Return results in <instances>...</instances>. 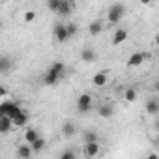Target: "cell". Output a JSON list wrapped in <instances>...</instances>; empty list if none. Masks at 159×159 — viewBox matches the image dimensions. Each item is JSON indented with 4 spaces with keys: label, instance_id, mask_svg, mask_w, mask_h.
<instances>
[{
    "label": "cell",
    "instance_id": "obj_1",
    "mask_svg": "<svg viewBox=\"0 0 159 159\" xmlns=\"http://www.w3.org/2000/svg\"><path fill=\"white\" fill-rule=\"evenodd\" d=\"M64 69H66L64 62H52L49 66L45 77H43V84L45 86H56L60 83V79L64 77Z\"/></svg>",
    "mask_w": 159,
    "mask_h": 159
},
{
    "label": "cell",
    "instance_id": "obj_2",
    "mask_svg": "<svg viewBox=\"0 0 159 159\" xmlns=\"http://www.w3.org/2000/svg\"><path fill=\"white\" fill-rule=\"evenodd\" d=\"M23 111H25V109H23L17 101H11V99H4L2 103H0V116L6 114V116L15 118V116H19Z\"/></svg>",
    "mask_w": 159,
    "mask_h": 159
},
{
    "label": "cell",
    "instance_id": "obj_3",
    "mask_svg": "<svg viewBox=\"0 0 159 159\" xmlns=\"http://www.w3.org/2000/svg\"><path fill=\"white\" fill-rule=\"evenodd\" d=\"M125 15V6L124 4H112L107 11V23L109 25H118Z\"/></svg>",
    "mask_w": 159,
    "mask_h": 159
},
{
    "label": "cell",
    "instance_id": "obj_4",
    "mask_svg": "<svg viewBox=\"0 0 159 159\" xmlns=\"http://www.w3.org/2000/svg\"><path fill=\"white\" fill-rule=\"evenodd\" d=\"M77 111L81 114H86L92 111V96L90 94H81L77 98Z\"/></svg>",
    "mask_w": 159,
    "mask_h": 159
},
{
    "label": "cell",
    "instance_id": "obj_5",
    "mask_svg": "<svg viewBox=\"0 0 159 159\" xmlns=\"http://www.w3.org/2000/svg\"><path fill=\"white\" fill-rule=\"evenodd\" d=\"M146 58H150V52H144V51L133 52V54L127 58L125 66H127V67H139V66H142V64L146 62Z\"/></svg>",
    "mask_w": 159,
    "mask_h": 159
},
{
    "label": "cell",
    "instance_id": "obj_6",
    "mask_svg": "<svg viewBox=\"0 0 159 159\" xmlns=\"http://www.w3.org/2000/svg\"><path fill=\"white\" fill-rule=\"evenodd\" d=\"M52 36H54L56 43H66V41L71 38V36H69V32H67V25H62V23H58V25L54 26Z\"/></svg>",
    "mask_w": 159,
    "mask_h": 159
},
{
    "label": "cell",
    "instance_id": "obj_7",
    "mask_svg": "<svg viewBox=\"0 0 159 159\" xmlns=\"http://www.w3.org/2000/svg\"><path fill=\"white\" fill-rule=\"evenodd\" d=\"M99 152H101V148H99V142H84V148H83V155L84 157H98L99 155Z\"/></svg>",
    "mask_w": 159,
    "mask_h": 159
},
{
    "label": "cell",
    "instance_id": "obj_8",
    "mask_svg": "<svg viewBox=\"0 0 159 159\" xmlns=\"http://www.w3.org/2000/svg\"><path fill=\"white\" fill-rule=\"evenodd\" d=\"M75 10V0H62V2H60V8H58V15L60 17H67L71 11Z\"/></svg>",
    "mask_w": 159,
    "mask_h": 159
},
{
    "label": "cell",
    "instance_id": "obj_9",
    "mask_svg": "<svg viewBox=\"0 0 159 159\" xmlns=\"http://www.w3.org/2000/svg\"><path fill=\"white\" fill-rule=\"evenodd\" d=\"M13 127H15V124H13V118L11 116H6V114L0 116V133H2V135L10 133Z\"/></svg>",
    "mask_w": 159,
    "mask_h": 159
},
{
    "label": "cell",
    "instance_id": "obj_10",
    "mask_svg": "<svg viewBox=\"0 0 159 159\" xmlns=\"http://www.w3.org/2000/svg\"><path fill=\"white\" fill-rule=\"evenodd\" d=\"M15 155L19 157V159H30L32 155H34V150H32V144H21L19 148H17V152H15Z\"/></svg>",
    "mask_w": 159,
    "mask_h": 159
},
{
    "label": "cell",
    "instance_id": "obj_11",
    "mask_svg": "<svg viewBox=\"0 0 159 159\" xmlns=\"http://www.w3.org/2000/svg\"><path fill=\"white\" fill-rule=\"evenodd\" d=\"M107 83H109V75H107L105 71H98V73L92 77V84L98 86V88H103Z\"/></svg>",
    "mask_w": 159,
    "mask_h": 159
},
{
    "label": "cell",
    "instance_id": "obj_12",
    "mask_svg": "<svg viewBox=\"0 0 159 159\" xmlns=\"http://www.w3.org/2000/svg\"><path fill=\"white\" fill-rule=\"evenodd\" d=\"M81 60H83V62H86V64L96 62V51H94L92 47H84V49L81 51Z\"/></svg>",
    "mask_w": 159,
    "mask_h": 159
},
{
    "label": "cell",
    "instance_id": "obj_13",
    "mask_svg": "<svg viewBox=\"0 0 159 159\" xmlns=\"http://www.w3.org/2000/svg\"><path fill=\"white\" fill-rule=\"evenodd\" d=\"M103 32V21H92L90 25H88V34L90 36H99Z\"/></svg>",
    "mask_w": 159,
    "mask_h": 159
},
{
    "label": "cell",
    "instance_id": "obj_14",
    "mask_svg": "<svg viewBox=\"0 0 159 159\" xmlns=\"http://www.w3.org/2000/svg\"><path fill=\"white\" fill-rule=\"evenodd\" d=\"M127 30L125 28H118L116 32H114V36H112V45H120V43H124L125 39H127Z\"/></svg>",
    "mask_w": 159,
    "mask_h": 159
},
{
    "label": "cell",
    "instance_id": "obj_15",
    "mask_svg": "<svg viewBox=\"0 0 159 159\" xmlns=\"http://www.w3.org/2000/svg\"><path fill=\"white\" fill-rule=\"evenodd\" d=\"M75 133H77V125H75L73 122H64V124H62V135H64V137L71 139Z\"/></svg>",
    "mask_w": 159,
    "mask_h": 159
},
{
    "label": "cell",
    "instance_id": "obj_16",
    "mask_svg": "<svg viewBox=\"0 0 159 159\" xmlns=\"http://www.w3.org/2000/svg\"><path fill=\"white\" fill-rule=\"evenodd\" d=\"M146 112L150 116H157L159 114V99H148L146 101Z\"/></svg>",
    "mask_w": 159,
    "mask_h": 159
},
{
    "label": "cell",
    "instance_id": "obj_17",
    "mask_svg": "<svg viewBox=\"0 0 159 159\" xmlns=\"http://www.w3.org/2000/svg\"><path fill=\"white\" fill-rule=\"evenodd\" d=\"M98 114H99L101 118H111V116L114 114V107H112L111 103H103V105L98 109Z\"/></svg>",
    "mask_w": 159,
    "mask_h": 159
},
{
    "label": "cell",
    "instance_id": "obj_18",
    "mask_svg": "<svg viewBox=\"0 0 159 159\" xmlns=\"http://www.w3.org/2000/svg\"><path fill=\"white\" fill-rule=\"evenodd\" d=\"M10 69H11V58H10L8 54H4L2 58H0V73H2V75H8Z\"/></svg>",
    "mask_w": 159,
    "mask_h": 159
},
{
    "label": "cell",
    "instance_id": "obj_19",
    "mask_svg": "<svg viewBox=\"0 0 159 159\" xmlns=\"http://www.w3.org/2000/svg\"><path fill=\"white\" fill-rule=\"evenodd\" d=\"M28 118H30V114H28L26 111H23L19 116H15V118H13V124H15V127H26V124H28Z\"/></svg>",
    "mask_w": 159,
    "mask_h": 159
},
{
    "label": "cell",
    "instance_id": "obj_20",
    "mask_svg": "<svg viewBox=\"0 0 159 159\" xmlns=\"http://www.w3.org/2000/svg\"><path fill=\"white\" fill-rule=\"evenodd\" d=\"M38 137H39V133H38V129H36V127H26V129H25V142L32 144Z\"/></svg>",
    "mask_w": 159,
    "mask_h": 159
},
{
    "label": "cell",
    "instance_id": "obj_21",
    "mask_svg": "<svg viewBox=\"0 0 159 159\" xmlns=\"http://www.w3.org/2000/svg\"><path fill=\"white\" fill-rule=\"evenodd\" d=\"M45 144H47V140H45L43 137H38V139L32 142V150H34V153H39V152H43Z\"/></svg>",
    "mask_w": 159,
    "mask_h": 159
},
{
    "label": "cell",
    "instance_id": "obj_22",
    "mask_svg": "<svg viewBox=\"0 0 159 159\" xmlns=\"http://www.w3.org/2000/svg\"><path fill=\"white\" fill-rule=\"evenodd\" d=\"M137 90L133 88V86H129V88H125V92H124V99L127 101V103H133L135 99H137Z\"/></svg>",
    "mask_w": 159,
    "mask_h": 159
},
{
    "label": "cell",
    "instance_id": "obj_23",
    "mask_svg": "<svg viewBox=\"0 0 159 159\" xmlns=\"http://www.w3.org/2000/svg\"><path fill=\"white\" fill-rule=\"evenodd\" d=\"M83 139H84V142H98V133L88 129V131L83 133Z\"/></svg>",
    "mask_w": 159,
    "mask_h": 159
},
{
    "label": "cell",
    "instance_id": "obj_24",
    "mask_svg": "<svg viewBox=\"0 0 159 159\" xmlns=\"http://www.w3.org/2000/svg\"><path fill=\"white\" fill-rule=\"evenodd\" d=\"M23 21H25L26 25H32V23L36 21V11H34V10H28V11H25V15H23Z\"/></svg>",
    "mask_w": 159,
    "mask_h": 159
},
{
    "label": "cell",
    "instance_id": "obj_25",
    "mask_svg": "<svg viewBox=\"0 0 159 159\" xmlns=\"http://www.w3.org/2000/svg\"><path fill=\"white\" fill-rule=\"evenodd\" d=\"M60 2H62V0H49V2H47V8H49L52 13H56L58 8H60Z\"/></svg>",
    "mask_w": 159,
    "mask_h": 159
},
{
    "label": "cell",
    "instance_id": "obj_26",
    "mask_svg": "<svg viewBox=\"0 0 159 159\" xmlns=\"http://www.w3.org/2000/svg\"><path fill=\"white\" fill-rule=\"evenodd\" d=\"M60 159H75V152L66 150V152H62V153H60Z\"/></svg>",
    "mask_w": 159,
    "mask_h": 159
},
{
    "label": "cell",
    "instance_id": "obj_27",
    "mask_svg": "<svg viewBox=\"0 0 159 159\" xmlns=\"http://www.w3.org/2000/svg\"><path fill=\"white\" fill-rule=\"evenodd\" d=\"M67 32H69V36H75V34L79 32V28H77V25H73V23H69V25H67Z\"/></svg>",
    "mask_w": 159,
    "mask_h": 159
},
{
    "label": "cell",
    "instance_id": "obj_28",
    "mask_svg": "<svg viewBox=\"0 0 159 159\" xmlns=\"http://www.w3.org/2000/svg\"><path fill=\"white\" fill-rule=\"evenodd\" d=\"M153 90H155V92H159V77L155 79V83H153Z\"/></svg>",
    "mask_w": 159,
    "mask_h": 159
},
{
    "label": "cell",
    "instance_id": "obj_29",
    "mask_svg": "<svg viewBox=\"0 0 159 159\" xmlns=\"http://www.w3.org/2000/svg\"><path fill=\"white\" fill-rule=\"evenodd\" d=\"M139 2H140L142 6H148V4H152V0H139Z\"/></svg>",
    "mask_w": 159,
    "mask_h": 159
},
{
    "label": "cell",
    "instance_id": "obj_30",
    "mask_svg": "<svg viewBox=\"0 0 159 159\" xmlns=\"http://www.w3.org/2000/svg\"><path fill=\"white\" fill-rule=\"evenodd\" d=\"M153 41H155V45H157V47H159V32H157V34H155V38H153Z\"/></svg>",
    "mask_w": 159,
    "mask_h": 159
},
{
    "label": "cell",
    "instance_id": "obj_31",
    "mask_svg": "<svg viewBox=\"0 0 159 159\" xmlns=\"http://www.w3.org/2000/svg\"><path fill=\"white\" fill-rule=\"evenodd\" d=\"M153 127H155V129H157V131H159V118H157V120H155V124H153Z\"/></svg>",
    "mask_w": 159,
    "mask_h": 159
},
{
    "label": "cell",
    "instance_id": "obj_32",
    "mask_svg": "<svg viewBox=\"0 0 159 159\" xmlns=\"http://www.w3.org/2000/svg\"><path fill=\"white\" fill-rule=\"evenodd\" d=\"M75 2H79V0H75Z\"/></svg>",
    "mask_w": 159,
    "mask_h": 159
},
{
    "label": "cell",
    "instance_id": "obj_33",
    "mask_svg": "<svg viewBox=\"0 0 159 159\" xmlns=\"http://www.w3.org/2000/svg\"><path fill=\"white\" fill-rule=\"evenodd\" d=\"M157 142H159V139H157Z\"/></svg>",
    "mask_w": 159,
    "mask_h": 159
},
{
    "label": "cell",
    "instance_id": "obj_34",
    "mask_svg": "<svg viewBox=\"0 0 159 159\" xmlns=\"http://www.w3.org/2000/svg\"><path fill=\"white\" fill-rule=\"evenodd\" d=\"M47 2H49V0H47Z\"/></svg>",
    "mask_w": 159,
    "mask_h": 159
}]
</instances>
